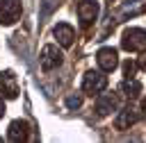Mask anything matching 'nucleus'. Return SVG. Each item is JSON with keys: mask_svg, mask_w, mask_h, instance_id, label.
I'll return each instance as SVG.
<instances>
[{"mask_svg": "<svg viewBox=\"0 0 146 143\" xmlns=\"http://www.w3.org/2000/svg\"><path fill=\"white\" fill-rule=\"evenodd\" d=\"M121 48L130 52H139L146 48V32L141 27H128L121 36Z\"/></svg>", "mask_w": 146, "mask_h": 143, "instance_id": "f257e3e1", "label": "nucleus"}, {"mask_svg": "<svg viewBox=\"0 0 146 143\" xmlns=\"http://www.w3.org/2000/svg\"><path fill=\"white\" fill-rule=\"evenodd\" d=\"M105 86H107V75H103L100 70H87V73H84V79H82V91H84V93L96 95V93H100Z\"/></svg>", "mask_w": 146, "mask_h": 143, "instance_id": "f03ea898", "label": "nucleus"}, {"mask_svg": "<svg viewBox=\"0 0 146 143\" xmlns=\"http://www.w3.org/2000/svg\"><path fill=\"white\" fill-rule=\"evenodd\" d=\"M21 0H0V23L2 25H11L21 18Z\"/></svg>", "mask_w": 146, "mask_h": 143, "instance_id": "7ed1b4c3", "label": "nucleus"}, {"mask_svg": "<svg viewBox=\"0 0 146 143\" xmlns=\"http://www.w3.org/2000/svg\"><path fill=\"white\" fill-rule=\"evenodd\" d=\"M96 64L103 73H112L119 66V52L114 48H100L96 52Z\"/></svg>", "mask_w": 146, "mask_h": 143, "instance_id": "20e7f679", "label": "nucleus"}, {"mask_svg": "<svg viewBox=\"0 0 146 143\" xmlns=\"http://www.w3.org/2000/svg\"><path fill=\"white\" fill-rule=\"evenodd\" d=\"M41 68L43 70H55L57 66H62V61H64V54L57 50V45H46L43 50H41Z\"/></svg>", "mask_w": 146, "mask_h": 143, "instance_id": "39448f33", "label": "nucleus"}, {"mask_svg": "<svg viewBox=\"0 0 146 143\" xmlns=\"http://www.w3.org/2000/svg\"><path fill=\"white\" fill-rule=\"evenodd\" d=\"M98 11H100V7L96 0H80V5H78V16H80L82 25H91L98 18Z\"/></svg>", "mask_w": 146, "mask_h": 143, "instance_id": "423d86ee", "label": "nucleus"}, {"mask_svg": "<svg viewBox=\"0 0 146 143\" xmlns=\"http://www.w3.org/2000/svg\"><path fill=\"white\" fill-rule=\"evenodd\" d=\"M0 93L5 98H16L18 95V84H16V77H14L11 70L0 73Z\"/></svg>", "mask_w": 146, "mask_h": 143, "instance_id": "0eeeda50", "label": "nucleus"}, {"mask_svg": "<svg viewBox=\"0 0 146 143\" xmlns=\"http://www.w3.org/2000/svg\"><path fill=\"white\" fill-rule=\"evenodd\" d=\"M52 34H55V39H57V43H59V45H64V48L73 45V39H75V30H73L68 23H59V25H55Z\"/></svg>", "mask_w": 146, "mask_h": 143, "instance_id": "6e6552de", "label": "nucleus"}, {"mask_svg": "<svg viewBox=\"0 0 146 143\" xmlns=\"http://www.w3.org/2000/svg\"><path fill=\"white\" fill-rule=\"evenodd\" d=\"M116 104H119L116 95H114V93H105V95H100V98L96 100V113H98V116H107V113H112V111L116 109Z\"/></svg>", "mask_w": 146, "mask_h": 143, "instance_id": "1a4fd4ad", "label": "nucleus"}, {"mask_svg": "<svg viewBox=\"0 0 146 143\" xmlns=\"http://www.w3.org/2000/svg\"><path fill=\"white\" fill-rule=\"evenodd\" d=\"M30 136V125L25 120H14L7 129V138L9 141H25Z\"/></svg>", "mask_w": 146, "mask_h": 143, "instance_id": "9d476101", "label": "nucleus"}, {"mask_svg": "<svg viewBox=\"0 0 146 143\" xmlns=\"http://www.w3.org/2000/svg\"><path fill=\"white\" fill-rule=\"evenodd\" d=\"M139 120V111H135L132 107H128V109H123L121 113H119V118H116V129H128L130 125H135Z\"/></svg>", "mask_w": 146, "mask_h": 143, "instance_id": "9b49d317", "label": "nucleus"}, {"mask_svg": "<svg viewBox=\"0 0 146 143\" xmlns=\"http://www.w3.org/2000/svg\"><path fill=\"white\" fill-rule=\"evenodd\" d=\"M121 91H123L128 98H135V95L141 93V84H139L135 77H125V82L121 84Z\"/></svg>", "mask_w": 146, "mask_h": 143, "instance_id": "f8f14e48", "label": "nucleus"}, {"mask_svg": "<svg viewBox=\"0 0 146 143\" xmlns=\"http://www.w3.org/2000/svg\"><path fill=\"white\" fill-rule=\"evenodd\" d=\"M80 104H82V95H80V93H75V95H68V98H66V107H68V109H78Z\"/></svg>", "mask_w": 146, "mask_h": 143, "instance_id": "ddd939ff", "label": "nucleus"}, {"mask_svg": "<svg viewBox=\"0 0 146 143\" xmlns=\"http://www.w3.org/2000/svg\"><path fill=\"white\" fill-rule=\"evenodd\" d=\"M135 70H137V64L128 59V61L123 64V77H135Z\"/></svg>", "mask_w": 146, "mask_h": 143, "instance_id": "4468645a", "label": "nucleus"}, {"mask_svg": "<svg viewBox=\"0 0 146 143\" xmlns=\"http://www.w3.org/2000/svg\"><path fill=\"white\" fill-rule=\"evenodd\" d=\"M137 68H141V70H146V52L139 57V61H137Z\"/></svg>", "mask_w": 146, "mask_h": 143, "instance_id": "2eb2a0df", "label": "nucleus"}, {"mask_svg": "<svg viewBox=\"0 0 146 143\" xmlns=\"http://www.w3.org/2000/svg\"><path fill=\"white\" fill-rule=\"evenodd\" d=\"M5 113V102H2V98H0V116Z\"/></svg>", "mask_w": 146, "mask_h": 143, "instance_id": "dca6fc26", "label": "nucleus"}, {"mask_svg": "<svg viewBox=\"0 0 146 143\" xmlns=\"http://www.w3.org/2000/svg\"><path fill=\"white\" fill-rule=\"evenodd\" d=\"M141 109H144V111H146V98H144V100H141Z\"/></svg>", "mask_w": 146, "mask_h": 143, "instance_id": "f3484780", "label": "nucleus"}]
</instances>
